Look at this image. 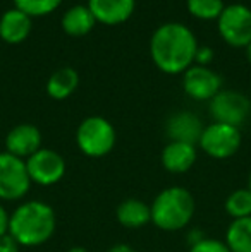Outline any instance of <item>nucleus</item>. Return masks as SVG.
Segmentation results:
<instances>
[{
	"label": "nucleus",
	"instance_id": "nucleus-13",
	"mask_svg": "<svg viewBox=\"0 0 251 252\" xmlns=\"http://www.w3.org/2000/svg\"><path fill=\"white\" fill-rule=\"evenodd\" d=\"M201 132H203V126H201L200 119L191 112L176 113L167 122L169 137L178 143H188L194 146L196 143H200Z\"/></svg>",
	"mask_w": 251,
	"mask_h": 252
},
{
	"label": "nucleus",
	"instance_id": "nucleus-30",
	"mask_svg": "<svg viewBox=\"0 0 251 252\" xmlns=\"http://www.w3.org/2000/svg\"><path fill=\"white\" fill-rule=\"evenodd\" d=\"M248 189L251 190V173H250V180H248Z\"/></svg>",
	"mask_w": 251,
	"mask_h": 252
},
{
	"label": "nucleus",
	"instance_id": "nucleus-28",
	"mask_svg": "<svg viewBox=\"0 0 251 252\" xmlns=\"http://www.w3.org/2000/svg\"><path fill=\"white\" fill-rule=\"evenodd\" d=\"M67 252H88V249H84V247H71Z\"/></svg>",
	"mask_w": 251,
	"mask_h": 252
},
{
	"label": "nucleus",
	"instance_id": "nucleus-27",
	"mask_svg": "<svg viewBox=\"0 0 251 252\" xmlns=\"http://www.w3.org/2000/svg\"><path fill=\"white\" fill-rule=\"evenodd\" d=\"M107 252H136V249H133V247L127 246V244H115V246H112Z\"/></svg>",
	"mask_w": 251,
	"mask_h": 252
},
{
	"label": "nucleus",
	"instance_id": "nucleus-7",
	"mask_svg": "<svg viewBox=\"0 0 251 252\" xmlns=\"http://www.w3.org/2000/svg\"><path fill=\"white\" fill-rule=\"evenodd\" d=\"M218 33L232 47H248L251 43V9L241 3L224 7L218 16Z\"/></svg>",
	"mask_w": 251,
	"mask_h": 252
},
{
	"label": "nucleus",
	"instance_id": "nucleus-11",
	"mask_svg": "<svg viewBox=\"0 0 251 252\" xmlns=\"http://www.w3.org/2000/svg\"><path fill=\"white\" fill-rule=\"evenodd\" d=\"M7 153L24 159L41 150V132L38 127L31 124H21L16 126L5 137Z\"/></svg>",
	"mask_w": 251,
	"mask_h": 252
},
{
	"label": "nucleus",
	"instance_id": "nucleus-5",
	"mask_svg": "<svg viewBox=\"0 0 251 252\" xmlns=\"http://www.w3.org/2000/svg\"><path fill=\"white\" fill-rule=\"evenodd\" d=\"M31 187L26 161L10 153H0V199H23Z\"/></svg>",
	"mask_w": 251,
	"mask_h": 252
},
{
	"label": "nucleus",
	"instance_id": "nucleus-24",
	"mask_svg": "<svg viewBox=\"0 0 251 252\" xmlns=\"http://www.w3.org/2000/svg\"><path fill=\"white\" fill-rule=\"evenodd\" d=\"M19 244L16 242L10 233H5V235L0 237V252H19Z\"/></svg>",
	"mask_w": 251,
	"mask_h": 252
},
{
	"label": "nucleus",
	"instance_id": "nucleus-6",
	"mask_svg": "<svg viewBox=\"0 0 251 252\" xmlns=\"http://www.w3.org/2000/svg\"><path fill=\"white\" fill-rule=\"evenodd\" d=\"M241 146V132L238 127L214 122L205 127L200 137V148L215 159H227Z\"/></svg>",
	"mask_w": 251,
	"mask_h": 252
},
{
	"label": "nucleus",
	"instance_id": "nucleus-4",
	"mask_svg": "<svg viewBox=\"0 0 251 252\" xmlns=\"http://www.w3.org/2000/svg\"><path fill=\"white\" fill-rule=\"evenodd\" d=\"M76 143L83 155L90 158H102L114 148L115 129L104 117H88L77 127Z\"/></svg>",
	"mask_w": 251,
	"mask_h": 252
},
{
	"label": "nucleus",
	"instance_id": "nucleus-23",
	"mask_svg": "<svg viewBox=\"0 0 251 252\" xmlns=\"http://www.w3.org/2000/svg\"><path fill=\"white\" fill-rule=\"evenodd\" d=\"M189 252H231L225 242L217 239H201L200 242L193 244Z\"/></svg>",
	"mask_w": 251,
	"mask_h": 252
},
{
	"label": "nucleus",
	"instance_id": "nucleus-25",
	"mask_svg": "<svg viewBox=\"0 0 251 252\" xmlns=\"http://www.w3.org/2000/svg\"><path fill=\"white\" fill-rule=\"evenodd\" d=\"M212 57H214V53H212L210 48H207V47L198 48V50H196V55H194V62H196V65L207 67V65H208V62L212 60Z\"/></svg>",
	"mask_w": 251,
	"mask_h": 252
},
{
	"label": "nucleus",
	"instance_id": "nucleus-2",
	"mask_svg": "<svg viewBox=\"0 0 251 252\" xmlns=\"http://www.w3.org/2000/svg\"><path fill=\"white\" fill-rule=\"evenodd\" d=\"M57 226V216L52 206L41 201L23 202L14 209L9 220V233L19 246L38 247L50 240Z\"/></svg>",
	"mask_w": 251,
	"mask_h": 252
},
{
	"label": "nucleus",
	"instance_id": "nucleus-21",
	"mask_svg": "<svg viewBox=\"0 0 251 252\" xmlns=\"http://www.w3.org/2000/svg\"><path fill=\"white\" fill-rule=\"evenodd\" d=\"M188 10L198 19H215L224 10L222 0H188Z\"/></svg>",
	"mask_w": 251,
	"mask_h": 252
},
{
	"label": "nucleus",
	"instance_id": "nucleus-29",
	"mask_svg": "<svg viewBox=\"0 0 251 252\" xmlns=\"http://www.w3.org/2000/svg\"><path fill=\"white\" fill-rule=\"evenodd\" d=\"M246 59L250 60V63H251V43L246 47Z\"/></svg>",
	"mask_w": 251,
	"mask_h": 252
},
{
	"label": "nucleus",
	"instance_id": "nucleus-9",
	"mask_svg": "<svg viewBox=\"0 0 251 252\" xmlns=\"http://www.w3.org/2000/svg\"><path fill=\"white\" fill-rule=\"evenodd\" d=\"M210 112L215 122L239 127L251 112V103L238 91H218L210 103Z\"/></svg>",
	"mask_w": 251,
	"mask_h": 252
},
{
	"label": "nucleus",
	"instance_id": "nucleus-18",
	"mask_svg": "<svg viewBox=\"0 0 251 252\" xmlns=\"http://www.w3.org/2000/svg\"><path fill=\"white\" fill-rule=\"evenodd\" d=\"M77 83H79V76L76 70L71 67H64L50 76L47 83V93L54 100H66L76 91Z\"/></svg>",
	"mask_w": 251,
	"mask_h": 252
},
{
	"label": "nucleus",
	"instance_id": "nucleus-19",
	"mask_svg": "<svg viewBox=\"0 0 251 252\" xmlns=\"http://www.w3.org/2000/svg\"><path fill=\"white\" fill-rule=\"evenodd\" d=\"M225 246L231 252H251V216L232 220L225 232Z\"/></svg>",
	"mask_w": 251,
	"mask_h": 252
},
{
	"label": "nucleus",
	"instance_id": "nucleus-17",
	"mask_svg": "<svg viewBox=\"0 0 251 252\" xmlns=\"http://www.w3.org/2000/svg\"><path fill=\"white\" fill-rule=\"evenodd\" d=\"M97 19L93 17L88 5H74L64 14L62 30L69 36H84L93 30Z\"/></svg>",
	"mask_w": 251,
	"mask_h": 252
},
{
	"label": "nucleus",
	"instance_id": "nucleus-14",
	"mask_svg": "<svg viewBox=\"0 0 251 252\" xmlns=\"http://www.w3.org/2000/svg\"><path fill=\"white\" fill-rule=\"evenodd\" d=\"M196 161V148L188 143L171 141L162 151V165L171 173H186Z\"/></svg>",
	"mask_w": 251,
	"mask_h": 252
},
{
	"label": "nucleus",
	"instance_id": "nucleus-8",
	"mask_svg": "<svg viewBox=\"0 0 251 252\" xmlns=\"http://www.w3.org/2000/svg\"><path fill=\"white\" fill-rule=\"evenodd\" d=\"M24 161H26V170L31 179V184L50 187L61 182L64 173H66V161L54 150L41 148Z\"/></svg>",
	"mask_w": 251,
	"mask_h": 252
},
{
	"label": "nucleus",
	"instance_id": "nucleus-26",
	"mask_svg": "<svg viewBox=\"0 0 251 252\" xmlns=\"http://www.w3.org/2000/svg\"><path fill=\"white\" fill-rule=\"evenodd\" d=\"M9 220H10V216L7 215L5 208L0 204V237L9 233Z\"/></svg>",
	"mask_w": 251,
	"mask_h": 252
},
{
	"label": "nucleus",
	"instance_id": "nucleus-10",
	"mask_svg": "<svg viewBox=\"0 0 251 252\" xmlns=\"http://www.w3.org/2000/svg\"><path fill=\"white\" fill-rule=\"evenodd\" d=\"M182 86L188 96L194 100H212L220 91L222 79L218 74L203 65H191L184 72Z\"/></svg>",
	"mask_w": 251,
	"mask_h": 252
},
{
	"label": "nucleus",
	"instance_id": "nucleus-3",
	"mask_svg": "<svg viewBox=\"0 0 251 252\" xmlns=\"http://www.w3.org/2000/svg\"><path fill=\"white\" fill-rule=\"evenodd\" d=\"M151 223L165 232L184 228L194 216V197L184 187H167L150 206Z\"/></svg>",
	"mask_w": 251,
	"mask_h": 252
},
{
	"label": "nucleus",
	"instance_id": "nucleus-22",
	"mask_svg": "<svg viewBox=\"0 0 251 252\" xmlns=\"http://www.w3.org/2000/svg\"><path fill=\"white\" fill-rule=\"evenodd\" d=\"M62 0H14L16 9L23 10L30 17L35 16H47V14L54 12Z\"/></svg>",
	"mask_w": 251,
	"mask_h": 252
},
{
	"label": "nucleus",
	"instance_id": "nucleus-15",
	"mask_svg": "<svg viewBox=\"0 0 251 252\" xmlns=\"http://www.w3.org/2000/svg\"><path fill=\"white\" fill-rule=\"evenodd\" d=\"M31 31V17L19 9H10L0 17V38L7 43H21Z\"/></svg>",
	"mask_w": 251,
	"mask_h": 252
},
{
	"label": "nucleus",
	"instance_id": "nucleus-16",
	"mask_svg": "<svg viewBox=\"0 0 251 252\" xmlns=\"http://www.w3.org/2000/svg\"><path fill=\"white\" fill-rule=\"evenodd\" d=\"M117 221L126 228H141L151 221V209L140 199H126L117 206Z\"/></svg>",
	"mask_w": 251,
	"mask_h": 252
},
{
	"label": "nucleus",
	"instance_id": "nucleus-20",
	"mask_svg": "<svg viewBox=\"0 0 251 252\" xmlns=\"http://www.w3.org/2000/svg\"><path fill=\"white\" fill-rule=\"evenodd\" d=\"M225 211L229 216H232V220L251 216V190L238 189L229 194V197L225 199Z\"/></svg>",
	"mask_w": 251,
	"mask_h": 252
},
{
	"label": "nucleus",
	"instance_id": "nucleus-12",
	"mask_svg": "<svg viewBox=\"0 0 251 252\" xmlns=\"http://www.w3.org/2000/svg\"><path fill=\"white\" fill-rule=\"evenodd\" d=\"M88 9L98 23L115 26L131 17L134 0H88Z\"/></svg>",
	"mask_w": 251,
	"mask_h": 252
},
{
	"label": "nucleus",
	"instance_id": "nucleus-1",
	"mask_svg": "<svg viewBox=\"0 0 251 252\" xmlns=\"http://www.w3.org/2000/svg\"><path fill=\"white\" fill-rule=\"evenodd\" d=\"M198 43L189 28L179 23L162 24L153 33L150 52L155 65L167 74L186 72L194 62Z\"/></svg>",
	"mask_w": 251,
	"mask_h": 252
}]
</instances>
